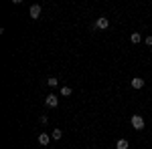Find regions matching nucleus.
Segmentation results:
<instances>
[{"instance_id": "1", "label": "nucleus", "mask_w": 152, "mask_h": 149, "mask_svg": "<svg viewBox=\"0 0 152 149\" xmlns=\"http://www.w3.org/2000/svg\"><path fill=\"white\" fill-rule=\"evenodd\" d=\"M130 123H132V127L136 129V131H142L144 129V119H142V115H132V119H130Z\"/></svg>"}, {"instance_id": "2", "label": "nucleus", "mask_w": 152, "mask_h": 149, "mask_svg": "<svg viewBox=\"0 0 152 149\" xmlns=\"http://www.w3.org/2000/svg\"><path fill=\"white\" fill-rule=\"evenodd\" d=\"M45 105L51 107V109H53V107H57V105H59V97H57V95H53V93L47 95V97H45Z\"/></svg>"}, {"instance_id": "3", "label": "nucleus", "mask_w": 152, "mask_h": 149, "mask_svg": "<svg viewBox=\"0 0 152 149\" xmlns=\"http://www.w3.org/2000/svg\"><path fill=\"white\" fill-rule=\"evenodd\" d=\"M110 26V20L105 18V16H99L97 20H95V28H99V30H105Z\"/></svg>"}, {"instance_id": "4", "label": "nucleus", "mask_w": 152, "mask_h": 149, "mask_svg": "<svg viewBox=\"0 0 152 149\" xmlns=\"http://www.w3.org/2000/svg\"><path fill=\"white\" fill-rule=\"evenodd\" d=\"M28 16H31L33 20H37V18L41 16V6H39V4H33L31 10H28Z\"/></svg>"}, {"instance_id": "5", "label": "nucleus", "mask_w": 152, "mask_h": 149, "mask_svg": "<svg viewBox=\"0 0 152 149\" xmlns=\"http://www.w3.org/2000/svg\"><path fill=\"white\" fill-rule=\"evenodd\" d=\"M51 135H47V133H41V135H39V143H41V145H49V141H51Z\"/></svg>"}, {"instance_id": "6", "label": "nucleus", "mask_w": 152, "mask_h": 149, "mask_svg": "<svg viewBox=\"0 0 152 149\" xmlns=\"http://www.w3.org/2000/svg\"><path fill=\"white\" fill-rule=\"evenodd\" d=\"M132 87H134V89H142V87H144V81H142L140 77H134V79H132Z\"/></svg>"}, {"instance_id": "7", "label": "nucleus", "mask_w": 152, "mask_h": 149, "mask_svg": "<svg viewBox=\"0 0 152 149\" xmlns=\"http://www.w3.org/2000/svg\"><path fill=\"white\" fill-rule=\"evenodd\" d=\"M128 147H130V143L126 139H118L116 141V149H128Z\"/></svg>"}, {"instance_id": "8", "label": "nucleus", "mask_w": 152, "mask_h": 149, "mask_svg": "<svg viewBox=\"0 0 152 149\" xmlns=\"http://www.w3.org/2000/svg\"><path fill=\"white\" fill-rule=\"evenodd\" d=\"M130 40H132L134 45H138V42L142 40V35H140V32H132V36H130Z\"/></svg>"}, {"instance_id": "9", "label": "nucleus", "mask_w": 152, "mask_h": 149, "mask_svg": "<svg viewBox=\"0 0 152 149\" xmlns=\"http://www.w3.org/2000/svg\"><path fill=\"white\" fill-rule=\"evenodd\" d=\"M47 85L55 89V87H59V79H55V77H51V79H47Z\"/></svg>"}, {"instance_id": "10", "label": "nucleus", "mask_w": 152, "mask_h": 149, "mask_svg": "<svg viewBox=\"0 0 152 149\" xmlns=\"http://www.w3.org/2000/svg\"><path fill=\"white\" fill-rule=\"evenodd\" d=\"M61 135H63L61 129H53V133H51V137H53V139H61Z\"/></svg>"}, {"instance_id": "11", "label": "nucleus", "mask_w": 152, "mask_h": 149, "mask_svg": "<svg viewBox=\"0 0 152 149\" xmlns=\"http://www.w3.org/2000/svg\"><path fill=\"white\" fill-rule=\"evenodd\" d=\"M61 95H63V97H69L71 95V87H61Z\"/></svg>"}, {"instance_id": "12", "label": "nucleus", "mask_w": 152, "mask_h": 149, "mask_svg": "<svg viewBox=\"0 0 152 149\" xmlns=\"http://www.w3.org/2000/svg\"><path fill=\"white\" fill-rule=\"evenodd\" d=\"M41 123H43V125H47V123H49V117H47V115H43V117H41Z\"/></svg>"}, {"instance_id": "13", "label": "nucleus", "mask_w": 152, "mask_h": 149, "mask_svg": "<svg viewBox=\"0 0 152 149\" xmlns=\"http://www.w3.org/2000/svg\"><path fill=\"white\" fill-rule=\"evenodd\" d=\"M146 45L152 46V36H146Z\"/></svg>"}]
</instances>
